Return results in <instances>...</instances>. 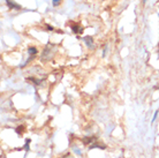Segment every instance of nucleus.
<instances>
[{"label": "nucleus", "instance_id": "obj_1", "mask_svg": "<svg viewBox=\"0 0 159 158\" xmlns=\"http://www.w3.org/2000/svg\"><path fill=\"white\" fill-rule=\"evenodd\" d=\"M51 57H52V52H50V45H48V48L44 50L43 54H42V59H43V60H48Z\"/></svg>", "mask_w": 159, "mask_h": 158}, {"label": "nucleus", "instance_id": "obj_2", "mask_svg": "<svg viewBox=\"0 0 159 158\" xmlns=\"http://www.w3.org/2000/svg\"><path fill=\"white\" fill-rule=\"evenodd\" d=\"M6 1H7L8 7L11 8V9H21L20 5H16L14 1H12V0H6Z\"/></svg>", "mask_w": 159, "mask_h": 158}, {"label": "nucleus", "instance_id": "obj_3", "mask_svg": "<svg viewBox=\"0 0 159 158\" xmlns=\"http://www.w3.org/2000/svg\"><path fill=\"white\" fill-rule=\"evenodd\" d=\"M84 43H85V45H87L88 48L91 49L92 46H93V40H92V37H84Z\"/></svg>", "mask_w": 159, "mask_h": 158}, {"label": "nucleus", "instance_id": "obj_4", "mask_svg": "<svg viewBox=\"0 0 159 158\" xmlns=\"http://www.w3.org/2000/svg\"><path fill=\"white\" fill-rule=\"evenodd\" d=\"M72 30H73V32H75V34H81V32L83 31V29L80 27V26H77V24H73Z\"/></svg>", "mask_w": 159, "mask_h": 158}, {"label": "nucleus", "instance_id": "obj_5", "mask_svg": "<svg viewBox=\"0 0 159 158\" xmlns=\"http://www.w3.org/2000/svg\"><path fill=\"white\" fill-rule=\"evenodd\" d=\"M96 141H97L96 137H84L83 138V142L85 143V144H90V146H91V143L96 142Z\"/></svg>", "mask_w": 159, "mask_h": 158}, {"label": "nucleus", "instance_id": "obj_6", "mask_svg": "<svg viewBox=\"0 0 159 158\" xmlns=\"http://www.w3.org/2000/svg\"><path fill=\"white\" fill-rule=\"evenodd\" d=\"M90 150H92V149H100V150H105L106 149V146H99V144H96V143H93V144H91L90 146V148H89Z\"/></svg>", "mask_w": 159, "mask_h": 158}, {"label": "nucleus", "instance_id": "obj_7", "mask_svg": "<svg viewBox=\"0 0 159 158\" xmlns=\"http://www.w3.org/2000/svg\"><path fill=\"white\" fill-rule=\"evenodd\" d=\"M28 53L30 55H36L37 53H38V51H37L36 48H34V46H30V48L28 49Z\"/></svg>", "mask_w": 159, "mask_h": 158}, {"label": "nucleus", "instance_id": "obj_8", "mask_svg": "<svg viewBox=\"0 0 159 158\" xmlns=\"http://www.w3.org/2000/svg\"><path fill=\"white\" fill-rule=\"evenodd\" d=\"M29 81H31V82H35V84H36V86H40V83L43 82V81H42V80H36V79H34V77H32V79H28Z\"/></svg>", "mask_w": 159, "mask_h": 158}, {"label": "nucleus", "instance_id": "obj_9", "mask_svg": "<svg viewBox=\"0 0 159 158\" xmlns=\"http://www.w3.org/2000/svg\"><path fill=\"white\" fill-rule=\"evenodd\" d=\"M29 143H30V138H28V140L25 141V144H24V149H25V151L30 150V148H29Z\"/></svg>", "mask_w": 159, "mask_h": 158}, {"label": "nucleus", "instance_id": "obj_10", "mask_svg": "<svg viewBox=\"0 0 159 158\" xmlns=\"http://www.w3.org/2000/svg\"><path fill=\"white\" fill-rule=\"evenodd\" d=\"M158 113H159V110H157L155 112V114H153V117H152V120H151V123H153L156 119H157V115H158Z\"/></svg>", "mask_w": 159, "mask_h": 158}, {"label": "nucleus", "instance_id": "obj_11", "mask_svg": "<svg viewBox=\"0 0 159 158\" xmlns=\"http://www.w3.org/2000/svg\"><path fill=\"white\" fill-rule=\"evenodd\" d=\"M60 1L61 0H52V4H53V6H58L60 4Z\"/></svg>", "mask_w": 159, "mask_h": 158}, {"label": "nucleus", "instance_id": "obj_12", "mask_svg": "<svg viewBox=\"0 0 159 158\" xmlns=\"http://www.w3.org/2000/svg\"><path fill=\"white\" fill-rule=\"evenodd\" d=\"M73 150L75 151L76 154L79 155V156H81V155H82V152H81V150H80V149H76V148H73Z\"/></svg>", "mask_w": 159, "mask_h": 158}, {"label": "nucleus", "instance_id": "obj_13", "mask_svg": "<svg viewBox=\"0 0 159 158\" xmlns=\"http://www.w3.org/2000/svg\"><path fill=\"white\" fill-rule=\"evenodd\" d=\"M21 129H23V127H22V126L17 127V131H16V133H17V134H20V133H21Z\"/></svg>", "mask_w": 159, "mask_h": 158}, {"label": "nucleus", "instance_id": "obj_14", "mask_svg": "<svg viewBox=\"0 0 159 158\" xmlns=\"http://www.w3.org/2000/svg\"><path fill=\"white\" fill-rule=\"evenodd\" d=\"M62 158H74V157H72V155H70V154H67V155H65Z\"/></svg>", "mask_w": 159, "mask_h": 158}, {"label": "nucleus", "instance_id": "obj_15", "mask_svg": "<svg viewBox=\"0 0 159 158\" xmlns=\"http://www.w3.org/2000/svg\"><path fill=\"white\" fill-rule=\"evenodd\" d=\"M46 29H48V30H53V27H51V26H48V27H46Z\"/></svg>", "mask_w": 159, "mask_h": 158}, {"label": "nucleus", "instance_id": "obj_16", "mask_svg": "<svg viewBox=\"0 0 159 158\" xmlns=\"http://www.w3.org/2000/svg\"><path fill=\"white\" fill-rule=\"evenodd\" d=\"M144 1H145V0H144Z\"/></svg>", "mask_w": 159, "mask_h": 158}]
</instances>
